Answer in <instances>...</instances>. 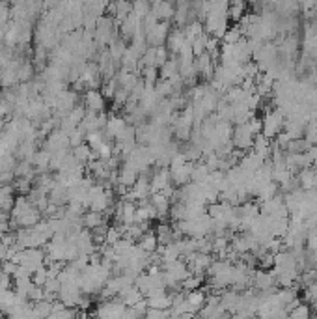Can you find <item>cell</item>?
<instances>
[{"mask_svg":"<svg viewBox=\"0 0 317 319\" xmlns=\"http://www.w3.org/2000/svg\"><path fill=\"white\" fill-rule=\"evenodd\" d=\"M263 136H267L269 140H273L276 138L278 134L284 131V121H285V116L280 112L278 109L275 110H269L265 112V116H263Z\"/></svg>","mask_w":317,"mask_h":319,"instance_id":"obj_1","label":"cell"},{"mask_svg":"<svg viewBox=\"0 0 317 319\" xmlns=\"http://www.w3.org/2000/svg\"><path fill=\"white\" fill-rule=\"evenodd\" d=\"M232 144H234L235 150H241V151H246L248 148L254 146V134H252L248 123L235 125L234 133H232Z\"/></svg>","mask_w":317,"mask_h":319,"instance_id":"obj_2","label":"cell"},{"mask_svg":"<svg viewBox=\"0 0 317 319\" xmlns=\"http://www.w3.org/2000/svg\"><path fill=\"white\" fill-rule=\"evenodd\" d=\"M43 150L49 151L50 155L52 153H58V151H66V150H71L69 148V136H67L64 131H52V133L45 138V142H43Z\"/></svg>","mask_w":317,"mask_h":319,"instance_id":"obj_3","label":"cell"},{"mask_svg":"<svg viewBox=\"0 0 317 319\" xmlns=\"http://www.w3.org/2000/svg\"><path fill=\"white\" fill-rule=\"evenodd\" d=\"M170 23H164V21H158L157 25L153 26L151 30L146 32V43H150L153 47H162L164 41L168 40V34H170Z\"/></svg>","mask_w":317,"mask_h":319,"instance_id":"obj_4","label":"cell"},{"mask_svg":"<svg viewBox=\"0 0 317 319\" xmlns=\"http://www.w3.org/2000/svg\"><path fill=\"white\" fill-rule=\"evenodd\" d=\"M194 164L196 162H187L183 164L181 168H175V170H170V181L174 187H181L183 189L185 185L191 183V176H192V170H194Z\"/></svg>","mask_w":317,"mask_h":319,"instance_id":"obj_5","label":"cell"},{"mask_svg":"<svg viewBox=\"0 0 317 319\" xmlns=\"http://www.w3.org/2000/svg\"><path fill=\"white\" fill-rule=\"evenodd\" d=\"M127 127H129V123H127L125 118L121 116H109V121H107V127H105V131H103V136H105V140L107 138H114L116 140L119 134L125 131Z\"/></svg>","mask_w":317,"mask_h":319,"instance_id":"obj_6","label":"cell"},{"mask_svg":"<svg viewBox=\"0 0 317 319\" xmlns=\"http://www.w3.org/2000/svg\"><path fill=\"white\" fill-rule=\"evenodd\" d=\"M82 101L86 110H92L97 114L105 110V97H103L101 90H86L82 95Z\"/></svg>","mask_w":317,"mask_h":319,"instance_id":"obj_7","label":"cell"},{"mask_svg":"<svg viewBox=\"0 0 317 319\" xmlns=\"http://www.w3.org/2000/svg\"><path fill=\"white\" fill-rule=\"evenodd\" d=\"M168 185H172V181H170V168H158V172H155L150 179L151 194L162 193Z\"/></svg>","mask_w":317,"mask_h":319,"instance_id":"obj_8","label":"cell"},{"mask_svg":"<svg viewBox=\"0 0 317 319\" xmlns=\"http://www.w3.org/2000/svg\"><path fill=\"white\" fill-rule=\"evenodd\" d=\"M140 176V172L136 170V168L131 164V162H123V166L119 168V172H118V183L127 187V189H131L134 183H136V179Z\"/></svg>","mask_w":317,"mask_h":319,"instance_id":"obj_9","label":"cell"},{"mask_svg":"<svg viewBox=\"0 0 317 319\" xmlns=\"http://www.w3.org/2000/svg\"><path fill=\"white\" fill-rule=\"evenodd\" d=\"M151 13L157 17L158 21L168 23L170 19H174L175 6L174 4H170V2H153V4H151Z\"/></svg>","mask_w":317,"mask_h":319,"instance_id":"obj_10","label":"cell"},{"mask_svg":"<svg viewBox=\"0 0 317 319\" xmlns=\"http://www.w3.org/2000/svg\"><path fill=\"white\" fill-rule=\"evenodd\" d=\"M297 181L302 191H312L317 187V172L316 168H304L297 174Z\"/></svg>","mask_w":317,"mask_h":319,"instance_id":"obj_11","label":"cell"},{"mask_svg":"<svg viewBox=\"0 0 317 319\" xmlns=\"http://www.w3.org/2000/svg\"><path fill=\"white\" fill-rule=\"evenodd\" d=\"M13 185H0V211L9 213L15 205V198H13Z\"/></svg>","mask_w":317,"mask_h":319,"instance_id":"obj_12","label":"cell"},{"mask_svg":"<svg viewBox=\"0 0 317 319\" xmlns=\"http://www.w3.org/2000/svg\"><path fill=\"white\" fill-rule=\"evenodd\" d=\"M151 205L157 209L158 213V220H164L170 215V200L162 193H155L151 194Z\"/></svg>","mask_w":317,"mask_h":319,"instance_id":"obj_13","label":"cell"},{"mask_svg":"<svg viewBox=\"0 0 317 319\" xmlns=\"http://www.w3.org/2000/svg\"><path fill=\"white\" fill-rule=\"evenodd\" d=\"M50 155L49 151L45 150H40L36 151V155H34V160H32V166L34 170H36V174L40 176V174H47L50 168Z\"/></svg>","mask_w":317,"mask_h":319,"instance_id":"obj_14","label":"cell"},{"mask_svg":"<svg viewBox=\"0 0 317 319\" xmlns=\"http://www.w3.org/2000/svg\"><path fill=\"white\" fill-rule=\"evenodd\" d=\"M194 67H196V75H201V77H205V79H209L211 73L215 71V62H213V58L205 52V54H201L200 58L194 60Z\"/></svg>","mask_w":317,"mask_h":319,"instance_id":"obj_15","label":"cell"},{"mask_svg":"<svg viewBox=\"0 0 317 319\" xmlns=\"http://www.w3.org/2000/svg\"><path fill=\"white\" fill-rule=\"evenodd\" d=\"M32 209H36V207L30 203V200H28L26 196H19V198H15V205H13V209H11V222L19 220L23 215L30 213Z\"/></svg>","mask_w":317,"mask_h":319,"instance_id":"obj_16","label":"cell"},{"mask_svg":"<svg viewBox=\"0 0 317 319\" xmlns=\"http://www.w3.org/2000/svg\"><path fill=\"white\" fill-rule=\"evenodd\" d=\"M138 246H140L146 254H155V252L158 250V239H157L155 230H148V232L142 235V239H140Z\"/></svg>","mask_w":317,"mask_h":319,"instance_id":"obj_17","label":"cell"},{"mask_svg":"<svg viewBox=\"0 0 317 319\" xmlns=\"http://www.w3.org/2000/svg\"><path fill=\"white\" fill-rule=\"evenodd\" d=\"M275 284L276 280L271 273H263V271H256L254 273V285L259 291H269V289H273Z\"/></svg>","mask_w":317,"mask_h":319,"instance_id":"obj_18","label":"cell"},{"mask_svg":"<svg viewBox=\"0 0 317 319\" xmlns=\"http://www.w3.org/2000/svg\"><path fill=\"white\" fill-rule=\"evenodd\" d=\"M105 222H107V218H105V215H103V213L88 211V213H84V215H82V228L90 230V232H93L95 228L103 226Z\"/></svg>","mask_w":317,"mask_h":319,"instance_id":"obj_19","label":"cell"},{"mask_svg":"<svg viewBox=\"0 0 317 319\" xmlns=\"http://www.w3.org/2000/svg\"><path fill=\"white\" fill-rule=\"evenodd\" d=\"M185 34L183 30H174V32L168 34V50L172 52V54H179V50H181V47L185 45Z\"/></svg>","mask_w":317,"mask_h":319,"instance_id":"obj_20","label":"cell"},{"mask_svg":"<svg viewBox=\"0 0 317 319\" xmlns=\"http://www.w3.org/2000/svg\"><path fill=\"white\" fill-rule=\"evenodd\" d=\"M127 50V45H125V40H121L119 36H116L109 45V54L110 58L114 60V62H121L123 58V54H125Z\"/></svg>","mask_w":317,"mask_h":319,"instance_id":"obj_21","label":"cell"},{"mask_svg":"<svg viewBox=\"0 0 317 319\" xmlns=\"http://www.w3.org/2000/svg\"><path fill=\"white\" fill-rule=\"evenodd\" d=\"M155 234H157V239H158V244H162V246H166V244L174 243V226H170L166 222H160L155 230Z\"/></svg>","mask_w":317,"mask_h":319,"instance_id":"obj_22","label":"cell"},{"mask_svg":"<svg viewBox=\"0 0 317 319\" xmlns=\"http://www.w3.org/2000/svg\"><path fill=\"white\" fill-rule=\"evenodd\" d=\"M175 75H179V62L177 60H168L164 66L158 69V79L160 80H170Z\"/></svg>","mask_w":317,"mask_h":319,"instance_id":"obj_23","label":"cell"},{"mask_svg":"<svg viewBox=\"0 0 317 319\" xmlns=\"http://www.w3.org/2000/svg\"><path fill=\"white\" fill-rule=\"evenodd\" d=\"M209 168L203 164V160L201 162H196L194 164V170H192V176H191V183H198V185H203L207 181L209 177Z\"/></svg>","mask_w":317,"mask_h":319,"instance_id":"obj_24","label":"cell"},{"mask_svg":"<svg viewBox=\"0 0 317 319\" xmlns=\"http://www.w3.org/2000/svg\"><path fill=\"white\" fill-rule=\"evenodd\" d=\"M34 75H36V69H34V64L30 62H23L19 71H17V79H19V84H28L34 80Z\"/></svg>","mask_w":317,"mask_h":319,"instance_id":"obj_25","label":"cell"},{"mask_svg":"<svg viewBox=\"0 0 317 319\" xmlns=\"http://www.w3.org/2000/svg\"><path fill=\"white\" fill-rule=\"evenodd\" d=\"M244 15H246V4H242V2L230 4V8H228V21H235V25H237Z\"/></svg>","mask_w":317,"mask_h":319,"instance_id":"obj_26","label":"cell"},{"mask_svg":"<svg viewBox=\"0 0 317 319\" xmlns=\"http://www.w3.org/2000/svg\"><path fill=\"white\" fill-rule=\"evenodd\" d=\"M203 302H205V293H203L201 289H194V291H191L189 297H187V304L191 306V312H196Z\"/></svg>","mask_w":317,"mask_h":319,"instance_id":"obj_27","label":"cell"},{"mask_svg":"<svg viewBox=\"0 0 317 319\" xmlns=\"http://www.w3.org/2000/svg\"><path fill=\"white\" fill-rule=\"evenodd\" d=\"M241 40H242V34H241V28H239V25L230 26V28L226 30L224 38H222L224 45H235V43H239Z\"/></svg>","mask_w":317,"mask_h":319,"instance_id":"obj_28","label":"cell"},{"mask_svg":"<svg viewBox=\"0 0 317 319\" xmlns=\"http://www.w3.org/2000/svg\"><path fill=\"white\" fill-rule=\"evenodd\" d=\"M73 155H75V159L84 166V164H88L90 159H92V148L88 144H82V146H79V148L73 150Z\"/></svg>","mask_w":317,"mask_h":319,"instance_id":"obj_29","label":"cell"},{"mask_svg":"<svg viewBox=\"0 0 317 319\" xmlns=\"http://www.w3.org/2000/svg\"><path fill=\"white\" fill-rule=\"evenodd\" d=\"M123 239V232H121V228L118 226H109L107 230V237H105V244H109V246H114L118 241H121Z\"/></svg>","mask_w":317,"mask_h":319,"instance_id":"obj_30","label":"cell"},{"mask_svg":"<svg viewBox=\"0 0 317 319\" xmlns=\"http://www.w3.org/2000/svg\"><path fill=\"white\" fill-rule=\"evenodd\" d=\"M207 40L209 36L205 32L201 34L198 40H194V41L191 43L192 45V54H194V58H200L201 54H205V45H207Z\"/></svg>","mask_w":317,"mask_h":319,"instance_id":"obj_31","label":"cell"},{"mask_svg":"<svg viewBox=\"0 0 317 319\" xmlns=\"http://www.w3.org/2000/svg\"><path fill=\"white\" fill-rule=\"evenodd\" d=\"M118 88H119V84H118L116 79H112V80H103V86H101V93H103L105 101H107V99H114V93H116Z\"/></svg>","mask_w":317,"mask_h":319,"instance_id":"obj_32","label":"cell"},{"mask_svg":"<svg viewBox=\"0 0 317 319\" xmlns=\"http://www.w3.org/2000/svg\"><path fill=\"white\" fill-rule=\"evenodd\" d=\"M13 189H15L17 193L21 194H28L30 191H32V185L34 181H30V179H26V177H15L13 179Z\"/></svg>","mask_w":317,"mask_h":319,"instance_id":"obj_33","label":"cell"},{"mask_svg":"<svg viewBox=\"0 0 317 319\" xmlns=\"http://www.w3.org/2000/svg\"><path fill=\"white\" fill-rule=\"evenodd\" d=\"M84 140H86V133H84L80 127H77L75 131L69 134V148H71V150H75V148H79V146H82Z\"/></svg>","mask_w":317,"mask_h":319,"instance_id":"obj_34","label":"cell"},{"mask_svg":"<svg viewBox=\"0 0 317 319\" xmlns=\"http://www.w3.org/2000/svg\"><path fill=\"white\" fill-rule=\"evenodd\" d=\"M105 142V136H103V131H93V133L86 134V144L92 148V150H97L101 144Z\"/></svg>","mask_w":317,"mask_h":319,"instance_id":"obj_35","label":"cell"},{"mask_svg":"<svg viewBox=\"0 0 317 319\" xmlns=\"http://www.w3.org/2000/svg\"><path fill=\"white\" fill-rule=\"evenodd\" d=\"M49 280V269L45 267H40L36 273L32 275V282H34V285H40V287H43L45 285V282Z\"/></svg>","mask_w":317,"mask_h":319,"instance_id":"obj_36","label":"cell"},{"mask_svg":"<svg viewBox=\"0 0 317 319\" xmlns=\"http://www.w3.org/2000/svg\"><path fill=\"white\" fill-rule=\"evenodd\" d=\"M287 319H310V308L306 304H299L287 314Z\"/></svg>","mask_w":317,"mask_h":319,"instance_id":"obj_37","label":"cell"},{"mask_svg":"<svg viewBox=\"0 0 317 319\" xmlns=\"http://www.w3.org/2000/svg\"><path fill=\"white\" fill-rule=\"evenodd\" d=\"M150 11H151V4L144 2V0H140V2H134V4H133V15H136L138 19H144V17L148 15Z\"/></svg>","mask_w":317,"mask_h":319,"instance_id":"obj_38","label":"cell"},{"mask_svg":"<svg viewBox=\"0 0 317 319\" xmlns=\"http://www.w3.org/2000/svg\"><path fill=\"white\" fill-rule=\"evenodd\" d=\"M168 49L162 45V47H155V67L157 69H160V67L164 66L168 62Z\"/></svg>","mask_w":317,"mask_h":319,"instance_id":"obj_39","label":"cell"},{"mask_svg":"<svg viewBox=\"0 0 317 319\" xmlns=\"http://www.w3.org/2000/svg\"><path fill=\"white\" fill-rule=\"evenodd\" d=\"M47 52L49 50L45 49L43 45H36V49H34V62H36V66L43 67L45 60H47Z\"/></svg>","mask_w":317,"mask_h":319,"instance_id":"obj_40","label":"cell"},{"mask_svg":"<svg viewBox=\"0 0 317 319\" xmlns=\"http://www.w3.org/2000/svg\"><path fill=\"white\" fill-rule=\"evenodd\" d=\"M258 263L261 265V269H273L275 267V254H271V252L261 254V256H258Z\"/></svg>","mask_w":317,"mask_h":319,"instance_id":"obj_41","label":"cell"},{"mask_svg":"<svg viewBox=\"0 0 317 319\" xmlns=\"http://www.w3.org/2000/svg\"><path fill=\"white\" fill-rule=\"evenodd\" d=\"M93 151H97V155H99L101 160H109L110 157H112V146H110L107 140L101 144L97 150H93Z\"/></svg>","mask_w":317,"mask_h":319,"instance_id":"obj_42","label":"cell"},{"mask_svg":"<svg viewBox=\"0 0 317 319\" xmlns=\"http://www.w3.org/2000/svg\"><path fill=\"white\" fill-rule=\"evenodd\" d=\"M9 284H11L9 277L6 275V273H2V271H0V291H8Z\"/></svg>","mask_w":317,"mask_h":319,"instance_id":"obj_43","label":"cell"},{"mask_svg":"<svg viewBox=\"0 0 317 319\" xmlns=\"http://www.w3.org/2000/svg\"><path fill=\"white\" fill-rule=\"evenodd\" d=\"M0 271H2V261H0Z\"/></svg>","mask_w":317,"mask_h":319,"instance_id":"obj_44","label":"cell"}]
</instances>
